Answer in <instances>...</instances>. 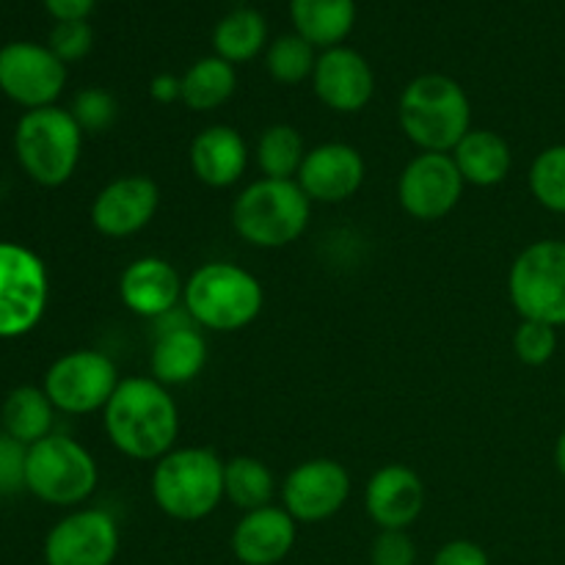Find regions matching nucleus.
Segmentation results:
<instances>
[{
  "label": "nucleus",
  "mask_w": 565,
  "mask_h": 565,
  "mask_svg": "<svg viewBox=\"0 0 565 565\" xmlns=\"http://www.w3.org/2000/svg\"><path fill=\"white\" fill-rule=\"evenodd\" d=\"M25 458L28 447L0 434V494H14L25 489Z\"/></svg>",
  "instance_id": "c9c22d12"
},
{
  "label": "nucleus",
  "mask_w": 565,
  "mask_h": 565,
  "mask_svg": "<svg viewBox=\"0 0 565 565\" xmlns=\"http://www.w3.org/2000/svg\"><path fill=\"white\" fill-rule=\"evenodd\" d=\"M508 296L522 320L565 326V241H535L513 259Z\"/></svg>",
  "instance_id": "6e6552de"
},
{
  "label": "nucleus",
  "mask_w": 565,
  "mask_h": 565,
  "mask_svg": "<svg viewBox=\"0 0 565 565\" xmlns=\"http://www.w3.org/2000/svg\"><path fill=\"white\" fill-rule=\"evenodd\" d=\"M152 323L154 342L149 353L152 379L163 386H182L199 379L207 364V342L188 309L180 303Z\"/></svg>",
  "instance_id": "2eb2a0df"
},
{
  "label": "nucleus",
  "mask_w": 565,
  "mask_h": 565,
  "mask_svg": "<svg viewBox=\"0 0 565 565\" xmlns=\"http://www.w3.org/2000/svg\"><path fill=\"white\" fill-rule=\"evenodd\" d=\"M188 158H191V171L202 185L232 188L246 174L252 149L235 127L213 125L193 138Z\"/></svg>",
  "instance_id": "4be33fe9"
},
{
  "label": "nucleus",
  "mask_w": 565,
  "mask_h": 565,
  "mask_svg": "<svg viewBox=\"0 0 565 565\" xmlns=\"http://www.w3.org/2000/svg\"><path fill=\"white\" fill-rule=\"evenodd\" d=\"M50 50L58 55L64 64L81 61L92 53L94 47V31L86 20L75 22H55L53 33H50Z\"/></svg>",
  "instance_id": "72a5a7b5"
},
{
  "label": "nucleus",
  "mask_w": 565,
  "mask_h": 565,
  "mask_svg": "<svg viewBox=\"0 0 565 565\" xmlns=\"http://www.w3.org/2000/svg\"><path fill=\"white\" fill-rule=\"evenodd\" d=\"M513 351L519 362L527 367H541L550 362L557 351V329L555 326L539 323V320H522L513 334Z\"/></svg>",
  "instance_id": "473e14b6"
},
{
  "label": "nucleus",
  "mask_w": 565,
  "mask_h": 565,
  "mask_svg": "<svg viewBox=\"0 0 565 565\" xmlns=\"http://www.w3.org/2000/svg\"><path fill=\"white\" fill-rule=\"evenodd\" d=\"M72 116H75L77 127H81L83 132H92V136H97V132H105L110 130V127L116 125V116H119V103H116V97L110 92H105V88H83L81 94L75 97V103H72Z\"/></svg>",
  "instance_id": "2f4dec72"
},
{
  "label": "nucleus",
  "mask_w": 565,
  "mask_h": 565,
  "mask_svg": "<svg viewBox=\"0 0 565 565\" xmlns=\"http://www.w3.org/2000/svg\"><path fill=\"white\" fill-rule=\"evenodd\" d=\"M298 36L312 47H340L356 22V0H290Z\"/></svg>",
  "instance_id": "b1692460"
},
{
  "label": "nucleus",
  "mask_w": 565,
  "mask_h": 565,
  "mask_svg": "<svg viewBox=\"0 0 565 565\" xmlns=\"http://www.w3.org/2000/svg\"><path fill=\"white\" fill-rule=\"evenodd\" d=\"M527 180L541 207L565 215V143H555L539 152V158L530 166Z\"/></svg>",
  "instance_id": "7c9ffc66"
},
{
  "label": "nucleus",
  "mask_w": 565,
  "mask_h": 565,
  "mask_svg": "<svg viewBox=\"0 0 565 565\" xmlns=\"http://www.w3.org/2000/svg\"><path fill=\"white\" fill-rule=\"evenodd\" d=\"M397 119L408 141L423 152H447L472 130V105L467 92L452 77L430 72L403 88Z\"/></svg>",
  "instance_id": "f03ea898"
},
{
  "label": "nucleus",
  "mask_w": 565,
  "mask_h": 565,
  "mask_svg": "<svg viewBox=\"0 0 565 565\" xmlns=\"http://www.w3.org/2000/svg\"><path fill=\"white\" fill-rule=\"evenodd\" d=\"M268 42L265 17L254 9H235L215 25L213 50L230 64H246L257 58Z\"/></svg>",
  "instance_id": "cd10ccee"
},
{
  "label": "nucleus",
  "mask_w": 565,
  "mask_h": 565,
  "mask_svg": "<svg viewBox=\"0 0 565 565\" xmlns=\"http://www.w3.org/2000/svg\"><path fill=\"white\" fill-rule=\"evenodd\" d=\"M66 86V64L36 42H11L0 50V92L28 110L50 108Z\"/></svg>",
  "instance_id": "9b49d317"
},
{
  "label": "nucleus",
  "mask_w": 565,
  "mask_h": 565,
  "mask_svg": "<svg viewBox=\"0 0 565 565\" xmlns=\"http://www.w3.org/2000/svg\"><path fill=\"white\" fill-rule=\"evenodd\" d=\"M461 171L447 152L414 154L397 180L401 207L417 221H439L458 207L463 196Z\"/></svg>",
  "instance_id": "f8f14e48"
},
{
  "label": "nucleus",
  "mask_w": 565,
  "mask_h": 565,
  "mask_svg": "<svg viewBox=\"0 0 565 565\" xmlns=\"http://www.w3.org/2000/svg\"><path fill=\"white\" fill-rule=\"evenodd\" d=\"M312 86L320 103L337 114H359L375 94L373 66L351 47H331L318 55Z\"/></svg>",
  "instance_id": "a211bd4d"
},
{
  "label": "nucleus",
  "mask_w": 565,
  "mask_h": 565,
  "mask_svg": "<svg viewBox=\"0 0 565 565\" xmlns=\"http://www.w3.org/2000/svg\"><path fill=\"white\" fill-rule=\"evenodd\" d=\"M149 97L160 105H171L177 99L182 103V77L169 75V72L152 77V83H149Z\"/></svg>",
  "instance_id": "58836bf2"
},
{
  "label": "nucleus",
  "mask_w": 565,
  "mask_h": 565,
  "mask_svg": "<svg viewBox=\"0 0 565 565\" xmlns=\"http://www.w3.org/2000/svg\"><path fill=\"white\" fill-rule=\"evenodd\" d=\"M298 522L279 505L243 513L232 530V555L243 565H276L292 552Z\"/></svg>",
  "instance_id": "412c9836"
},
{
  "label": "nucleus",
  "mask_w": 565,
  "mask_h": 565,
  "mask_svg": "<svg viewBox=\"0 0 565 565\" xmlns=\"http://www.w3.org/2000/svg\"><path fill=\"white\" fill-rule=\"evenodd\" d=\"M99 483L92 452L72 436L50 434L28 447L25 489L47 505L72 508L86 502Z\"/></svg>",
  "instance_id": "0eeeda50"
},
{
  "label": "nucleus",
  "mask_w": 565,
  "mask_h": 565,
  "mask_svg": "<svg viewBox=\"0 0 565 565\" xmlns=\"http://www.w3.org/2000/svg\"><path fill=\"white\" fill-rule=\"evenodd\" d=\"M47 268L31 248L0 243V340H17L39 326L47 309Z\"/></svg>",
  "instance_id": "1a4fd4ad"
},
{
  "label": "nucleus",
  "mask_w": 565,
  "mask_h": 565,
  "mask_svg": "<svg viewBox=\"0 0 565 565\" xmlns=\"http://www.w3.org/2000/svg\"><path fill=\"white\" fill-rule=\"evenodd\" d=\"M348 497H351V475L331 458L298 463L281 483V508L303 524H318L337 516L345 508Z\"/></svg>",
  "instance_id": "4468645a"
},
{
  "label": "nucleus",
  "mask_w": 565,
  "mask_h": 565,
  "mask_svg": "<svg viewBox=\"0 0 565 565\" xmlns=\"http://www.w3.org/2000/svg\"><path fill=\"white\" fill-rule=\"evenodd\" d=\"M312 202L296 180L259 177L232 204V226L254 248H285L307 232Z\"/></svg>",
  "instance_id": "39448f33"
},
{
  "label": "nucleus",
  "mask_w": 565,
  "mask_h": 565,
  "mask_svg": "<svg viewBox=\"0 0 565 565\" xmlns=\"http://www.w3.org/2000/svg\"><path fill=\"white\" fill-rule=\"evenodd\" d=\"M0 417H3V434L31 447L53 434L55 406L50 403L47 392L39 386H17L3 401Z\"/></svg>",
  "instance_id": "393cba45"
},
{
  "label": "nucleus",
  "mask_w": 565,
  "mask_h": 565,
  "mask_svg": "<svg viewBox=\"0 0 565 565\" xmlns=\"http://www.w3.org/2000/svg\"><path fill=\"white\" fill-rule=\"evenodd\" d=\"M235 64L218 58V55H207L188 66V72L182 75V105L199 110V114H207V110L221 108L235 94Z\"/></svg>",
  "instance_id": "a878e982"
},
{
  "label": "nucleus",
  "mask_w": 565,
  "mask_h": 565,
  "mask_svg": "<svg viewBox=\"0 0 565 565\" xmlns=\"http://www.w3.org/2000/svg\"><path fill=\"white\" fill-rule=\"evenodd\" d=\"M450 154L452 160H456L458 171H461L467 185L494 188L500 185V182H505V177L511 174V147H508L505 138L494 130L472 127Z\"/></svg>",
  "instance_id": "5701e85b"
},
{
  "label": "nucleus",
  "mask_w": 565,
  "mask_h": 565,
  "mask_svg": "<svg viewBox=\"0 0 565 565\" xmlns=\"http://www.w3.org/2000/svg\"><path fill=\"white\" fill-rule=\"evenodd\" d=\"M185 281L163 257H138L119 279V298L132 315L147 320L163 318L180 307Z\"/></svg>",
  "instance_id": "aec40b11"
},
{
  "label": "nucleus",
  "mask_w": 565,
  "mask_h": 565,
  "mask_svg": "<svg viewBox=\"0 0 565 565\" xmlns=\"http://www.w3.org/2000/svg\"><path fill=\"white\" fill-rule=\"evenodd\" d=\"M160 204V188L143 174H127L108 182L92 204V224L99 235L130 237L154 218Z\"/></svg>",
  "instance_id": "dca6fc26"
},
{
  "label": "nucleus",
  "mask_w": 565,
  "mask_h": 565,
  "mask_svg": "<svg viewBox=\"0 0 565 565\" xmlns=\"http://www.w3.org/2000/svg\"><path fill=\"white\" fill-rule=\"evenodd\" d=\"M364 171H367V166H364L362 152L356 147L329 141L309 149L296 182L307 193L309 202L340 204L356 196L364 182Z\"/></svg>",
  "instance_id": "f3484780"
},
{
  "label": "nucleus",
  "mask_w": 565,
  "mask_h": 565,
  "mask_svg": "<svg viewBox=\"0 0 565 565\" xmlns=\"http://www.w3.org/2000/svg\"><path fill=\"white\" fill-rule=\"evenodd\" d=\"M105 434L121 456L132 461H160L174 450L180 434V408L169 386L149 375L125 379L103 408Z\"/></svg>",
  "instance_id": "f257e3e1"
},
{
  "label": "nucleus",
  "mask_w": 565,
  "mask_h": 565,
  "mask_svg": "<svg viewBox=\"0 0 565 565\" xmlns=\"http://www.w3.org/2000/svg\"><path fill=\"white\" fill-rule=\"evenodd\" d=\"M94 3H97V0H44L47 11L58 22L86 20V17L94 11Z\"/></svg>",
  "instance_id": "4c0bfd02"
},
{
  "label": "nucleus",
  "mask_w": 565,
  "mask_h": 565,
  "mask_svg": "<svg viewBox=\"0 0 565 565\" xmlns=\"http://www.w3.org/2000/svg\"><path fill=\"white\" fill-rule=\"evenodd\" d=\"M555 463H557V472L565 478V428L563 434L557 436V445H555Z\"/></svg>",
  "instance_id": "ea45409f"
},
{
  "label": "nucleus",
  "mask_w": 565,
  "mask_h": 565,
  "mask_svg": "<svg viewBox=\"0 0 565 565\" xmlns=\"http://www.w3.org/2000/svg\"><path fill=\"white\" fill-rule=\"evenodd\" d=\"M307 143L292 125H270L254 147V163L268 180H296L307 158Z\"/></svg>",
  "instance_id": "c85d7f7f"
},
{
  "label": "nucleus",
  "mask_w": 565,
  "mask_h": 565,
  "mask_svg": "<svg viewBox=\"0 0 565 565\" xmlns=\"http://www.w3.org/2000/svg\"><path fill=\"white\" fill-rule=\"evenodd\" d=\"M152 500L177 522H202L224 502V461L207 447H174L152 469Z\"/></svg>",
  "instance_id": "20e7f679"
},
{
  "label": "nucleus",
  "mask_w": 565,
  "mask_h": 565,
  "mask_svg": "<svg viewBox=\"0 0 565 565\" xmlns=\"http://www.w3.org/2000/svg\"><path fill=\"white\" fill-rule=\"evenodd\" d=\"M83 130L70 110L50 108L25 110L14 132L17 160L33 182L58 188L72 180L81 163Z\"/></svg>",
  "instance_id": "423d86ee"
},
{
  "label": "nucleus",
  "mask_w": 565,
  "mask_h": 565,
  "mask_svg": "<svg viewBox=\"0 0 565 565\" xmlns=\"http://www.w3.org/2000/svg\"><path fill=\"white\" fill-rule=\"evenodd\" d=\"M265 303L263 285L252 270L235 263H204L185 281L182 307L199 329L232 334L259 318Z\"/></svg>",
  "instance_id": "7ed1b4c3"
},
{
  "label": "nucleus",
  "mask_w": 565,
  "mask_h": 565,
  "mask_svg": "<svg viewBox=\"0 0 565 565\" xmlns=\"http://www.w3.org/2000/svg\"><path fill=\"white\" fill-rule=\"evenodd\" d=\"M315 64H318V55L315 47L298 33H287L279 36L268 50H265V66H268V75L274 77L281 86H298L307 77H312Z\"/></svg>",
  "instance_id": "c756f323"
},
{
  "label": "nucleus",
  "mask_w": 565,
  "mask_h": 565,
  "mask_svg": "<svg viewBox=\"0 0 565 565\" xmlns=\"http://www.w3.org/2000/svg\"><path fill=\"white\" fill-rule=\"evenodd\" d=\"M373 565H417V544L406 530H381L370 546Z\"/></svg>",
  "instance_id": "f704fd0d"
},
{
  "label": "nucleus",
  "mask_w": 565,
  "mask_h": 565,
  "mask_svg": "<svg viewBox=\"0 0 565 565\" xmlns=\"http://www.w3.org/2000/svg\"><path fill=\"white\" fill-rule=\"evenodd\" d=\"M276 478L259 458L237 456L224 461V500L237 511H259L274 505Z\"/></svg>",
  "instance_id": "bb28decb"
},
{
  "label": "nucleus",
  "mask_w": 565,
  "mask_h": 565,
  "mask_svg": "<svg viewBox=\"0 0 565 565\" xmlns=\"http://www.w3.org/2000/svg\"><path fill=\"white\" fill-rule=\"evenodd\" d=\"M119 386V370L103 351H72L55 359L44 375V386L55 412L94 414L103 412Z\"/></svg>",
  "instance_id": "9d476101"
},
{
  "label": "nucleus",
  "mask_w": 565,
  "mask_h": 565,
  "mask_svg": "<svg viewBox=\"0 0 565 565\" xmlns=\"http://www.w3.org/2000/svg\"><path fill=\"white\" fill-rule=\"evenodd\" d=\"M425 508V486L403 463L381 467L364 489V511L379 530H408Z\"/></svg>",
  "instance_id": "6ab92c4d"
},
{
  "label": "nucleus",
  "mask_w": 565,
  "mask_h": 565,
  "mask_svg": "<svg viewBox=\"0 0 565 565\" xmlns=\"http://www.w3.org/2000/svg\"><path fill=\"white\" fill-rule=\"evenodd\" d=\"M119 524L108 511L83 508L61 519L44 539L47 565H114L119 555Z\"/></svg>",
  "instance_id": "ddd939ff"
},
{
  "label": "nucleus",
  "mask_w": 565,
  "mask_h": 565,
  "mask_svg": "<svg viewBox=\"0 0 565 565\" xmlns=\"http://www.w3.org/2000/svg\"><path fill=\"white\" fill-rule=\"evenodd\" d=\"M430 565H491V561L480 544L467 539H456L447 541V544L436 552L434 563Z\"/></svg>",
  "instance_id": "e433bc0d"
}]
</instances>
